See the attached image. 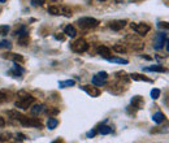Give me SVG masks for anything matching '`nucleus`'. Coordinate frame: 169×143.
Instances as JSON below:
<instances>
[{
	"instance_id": "nucleus-37",
	"label": "nucleus",
	"mask_w": 169,
	"mask_h": 143,
	"mask_svg": "<svg viewBox=\"0 0 169 143\" xmlns=\"http://www.w3.org/2000/svg\"><path fill=\"white\" fill-rule=\"evenodd\" d=\"M55 38H56L57 40H64V39H65L64 35H55Z\"/></svg>"
},
{
	"instance_id": "nucleus-3",
	"label": "nucleus",
	"mask_w": 169,
	"mask_h": 143,
	"mask_svg": "<svg viewBox=\"0 0 169 143\" xmlns=\"http://www.w3.org/2000/svg\"><path fill=\"white\" fill-rule=\"evenodd\" d=\"M107 81H108V73L107 72H99L98 74H95L92 77V85L96 86V87H100V86H106L107 85Z\"/></svg>"
},
{
	"instance_id": "nucleus-20",
	"label": "nucleus",
	"mask_w": 169,
	"mask_h": 143,
	"mask_svg": "<svg viewBox=\"0 0 169 143\" xmlns=\"http://www.w3.org/2000/svg\"><path fill=\"white\" fill-rule=\"evenodd\" d=\"M29 42H30V38H29V34L26 35H20L18 37V44L20 46H27L29 44Z\"/></svg>"
},
{
	"instance_id": "nucleus-29",
	"label": "nucleus",
	"mask_w": 169,
	"mask_h": 143,
	"mask_svg": "<svg viewBox=\"0 0 169 143\" xmlns=\"http://www.w3.org/2000/svg\"><path fill=\"white\" fill-rule=\"evenodd\" d=\"M0 48H5V49H11L12 48V44L9 40H2L0 42Z\"/></svg>"
},
{
	"instance_id": "nucleus-40",
	"label": "nucleus",
	"mask_w": 169,
	"mask_h": 143,
	"mask_svg": "<svg viewBox=\"0 0 169 143\" xmlns=\"http://www.w3.org/2000/svg\"><path fill=\"white\" fill-rule=\"evenodd\" d=\"M116 2H117V3H122V2H124V0H116Z\"/></svg>"
},
{
	"instance_id": "nucleus-7",
	"label": "nucleus",
	"mask_w": 169,
	"mask_h": 143,
	"mask_svg": "<svg viewBox=\"0 0 169 143\" xmlns=\"http://www.w3.org/2000/svg\"><path fill=\"white\" fill-rule=\"evenodd\" d=\"M168 42V34L165 33H160L157 34V37L155 39V43H153V48L155 49H161L164 47V44Z\"/></svg>"
},
{
	"instance_id": "nucleus-2",
	"label": "nucleus",
	"mask_w": 169,
	"mask_h": 143,
	"mask_svg": "<svg viewBox=\"0 0 169 143\" xmlns=\"http://www.w3.org/2000/svg\"><path fill=\"white\" fill-rule=\"evenodd\" d=\"M77 24H78L79 27H82V29H94V27H96L100 22L94 17H81L77 21Z\"/></svg>"
},
{
	"instance_id": "nucleus-38",
	"label": "nucleus",
	"mask_w": 169,
	"mask_h": 143,
	"mask_svg": "<svg viewBox=\"0 0 169 143\" xmlns=\"http://www.w3.org/2000/svg\"><path fill=\"white\" fill-rule=\"evenodd\" d=\"M159 26H160V27H165V29H168V22H160Z\"/></svg>"
},
{
	"instance_id": "nucleus-11",
	"label": "nucleus",
	"mask_w": 169,
	"mask_h": 143,
	"mask_svg": "<svg viewBox=\"0 0 169 143\" xmlns=\"http://www.w3.org/2000/svg\"><path fill=\"white\" fill-rule=\"evenodd\" d=\"M130 103H131V105H133V107H135L137 109H142L143 105H144V100H143L142 96L135 95V96H133V99H131Z\"/></svg>"
},
{
	"instance_id": "nucleus-6",
	"label": "nucleus",
	"mask_w": 169,
	"mask_h": 143,
	"mask_svg": "<svg viewBox=\"0 0 169 143\" xmlns=\"http://www.w3.org/2000/svg\"><path fill=\"white\" fill-rule=\"evenodd\" d=\"M130 27H131V30H134L138 35H141V37H144V35L151 30L150 25L143 24V22H141V24H130Z\"/></svg>"
},
{
	"instance_id": "nucleus-25",
	"label": "nucleus",
	"mask_w": 169,
	"mask_h": 143,
	"mask_svg": "<svg viewBox=\"0 0 169 143\" xmlns=\"http://www.w3.org/2000/svg\"><path fill=\"white\" fill-rule=\"evenodd\" d=\"M9 92L7 90H0V103H4L7 100H9Z\"/></svg>"
},
{
	"instance_id": "nucleus-24",
	"label": "nucleus",
	"mask_w": 169,
	"mask_h": 143,
	"mask_svg": "<svg viewBox=\"0 0 169 143\" xmlns=\"http://www.w3.org/2000/svg\"><path fill=\"white\" fill-rule=\"evenodd\" d=\"M99 133L101 135H107V134H111L112 133V127L111 126H107V125H101L99 127Z\"/></svg>"
},
{
	"instance_id": "nucleus-31",
	"label": "nucleus",
	"mask_w": 169,
	"mask_h": 143,
	"mask_svg": "<svg viewBox=\"0 0 169 143\" xmlns=\"http://www.w3.org/2000/svg\"><path fill=\"white\" fill-rule=\"evenodd\" d=\"M159 96H160V90L159 89H152L151 90V98L152 99H159Z\"/></svg>"
},
{
	"instance_id": "nucleus-19",
	"label": "nucleus",
	"mask_w": 169,
	"mask_h": 143,
	"mask_svg": "<svg viewBox=\"0 0 169 143\" xmlns=\"http://www.w3.org/2000/svg\"><path fill=\"white\" fill-rule=\"evenodd\" d=\"M143 70L146 72H160V73H163V72H165V68L159 65V64H156V65H152V67H148V68H144Z\"/></svg>"
},
{
	"instance_id": "nucleus-18",
	"label": "nucleus",
	"mask_w": 169,
	"mask_h": 143,
	"mask_svg": "<svg viewBox=\"0 0 169 143\" xmlns=\"http://www.w3.org/2000/svg\"><path fill=\"white\" fill-rule=\"evenodd\" d=\"M152 120H153V122L161 124V122H163V121L165 120V114H164L163 112H156V113L152 116Z\"/></svg>"
},
{
	"instance_id": "nucleus-15",
	"label": "nucleus",
	"mask_w": 169,
	"mask_h": 143,
	"mask_svg": "<svg viewBox=\"0 0 169 143\" xmlns=\"http://www.w3.org/2000/svg\"><path fill=\"white\" fill-rule=\"evenodd\" d=\"M64 34H67L68 37H70V38H74L77 35V30H76L74 26L68 25V26H65V29H64Z\"/></svg>"
},
{
	"instance_id": "nucleus-26",
	"label": "nucleus",
	"mask_w": 169,
	"mask_h": 143,
	"mask_svg": "<svg viewBox=\"0 0 169 143\" xmlns=\"http://www.w3.org/2000/svg\"><path fill=\"white\" fill-rule=\"evenodd\" d=\"M74 80H67V81H60L59 82V86H60L61 89L64 87H70V86H74Z\"/></svg>"
},
{
	"instance_id": "nucleus-39",
	"label": "nucleus",
	"mask_w": 169,
	"mask_h": 143,
	"mask_svg": "<svg viewBox=\"0 0 169 143\" xmlns=\"http://www.w3.org/2000/svg\"><path fill=\"white\" fill-rule=\"evenodd\" d=\"M142 57H144L146 60H151V57H150V56H144V55H142Z\"/></svg>"
},
{
	"instance_id": "nucleus-1",
	"label": "nucleus",
	"mask_w": 169,
	"mask_h": 143,
	"mask_svg": "<svg viewBox=\"0 0 169 143\" xmlns=\"http://www.w3.org/2000/svg\"><path fill=\"white\" fill-rule=\"evenodd\" d=\"M20 98L16 102V107L17 108H21V109H27L29 107H31V104L35 102V98L29 95V94H25V92H20Z\"/></svg>"
},
{
	"instance_id": "nucleus-23",
	"label": "nucleus",
	"mask_w": 169,
	"mask_h": 143,
	"mask_svg": "<svg viewBox=\"0 0 169 143\" xmlns=\"http://www.w3.org/2000/svg\"><path fill=\"white\" fill-rule=\"evenodd\" d=\"M107 60L108 61H111V62H117V64H128L129 61L126 59H121V57H107Z\"/></svg>"
},
{
	"instance_id": "nucleus-43",
	"label": "nucleus",
	"mask_w": 169,
	"mask_h": 143,
	"mask_svg": "<svg viewBox=\"0 0 169 143\" xmlns=\"http://www.w3.org/2000/svg\"><path fill=\"white\" fill-rule=\"evenodd\" d=\"M54 2H59V0H54Z\"/></svg>"
},
{
	"instance_id": "nucleus-10",
	"label": "nucleus",
	"mask_w": 169,
	"mask_h": 143,
	"mask_svg": "<svg viewBox=\"0 0 169 143\" xmlns=\"http://www.w3.org/2000/svg\"><path fill=\"white\" fill-rule=\"evenodd\" d=\"M3 57H4V59L12 60V61H14V62H24V57L21 56V55H17V53L7 52V53H3Z\"/></svg>"
},
{
	"instance_id": "nucleus-9",
	"label": "nucleus",
	"mask_w": 169,
	"mask_h": 143,
	"mask_svg": "<svg viewBox=\"0 0 169 143\" xmlns=\"http://www.w3.org/2000/svg\"><path fill=\"white\" fill-rule=\"evenodd\" d=\"M125 26H126V21H125V20H116V21H112L111 25H109V27H111L112 30H115V31L122 30Z\"/></svg>"
},
{
	"instance_id": "nucleus-30",
	"label": "nucleus",
	"mask_w": 169,
	"mask_h": 143,
	"mask_svg": "<svg viewBox=\"0 0 169 143\" xmlns=\"http://www.w3.org/2000/svg\"><path fill=\"white\" fill-rule=\"evenodd\" d=\"M26 34H29V31H27V29H26V26H21L18 30H16V35H26Z\"/></svg>"
},
{
	"instance_id": "nucleus-41",
	"label": "nucleus",
	"mask_w": 169,
	"mask_h": 143,
	"mask_svg": "<svg viewBox=\"0 0 169 143\" xmlns=\"http://www.w3.org/2000/svg\"><path fill=\"white\" fill-rule=\"evenodd\" d=\"M0 3H5V0H0Z\"/></svg>"
},
{
	"instance_id": "nucleus-17",
	"label": "nucleus",
	"mask_w": 169,
	"mask_h": 143,
	"mask_svg": "<svg viewBox=\"0 0 169 143\" xmlns=\"http://www.w3.org/2000/svg\"><path fill=\"white\" fill-rule=\"evenodd\" d=\"M7 113H8V117H9V118H12V120L21 121V118L24 117V114H22V113H20L18 111H8Z\"/></svg>"
},
{
	"instance_id": "nucleus-28",
	"label": "nucleus",
	"mask_w": 169,
	"mask_h": 143,
	"mask_svg": "<svg viewBox=\"0 0 169 143\" xmlns=\"http://www.w3.org/2000/svg\"><path fill=\"white\" fill-rule=\"evenodd\" d=\"M48 13L54 14V16H60V9H59L57 7H55V5H51L48 8Z\"/></svg>"
},
{
	"instance_id": "nucleus-35",
	"label": "nucleus",
	"mask_w": 169,
	"mask_h": 143,
	"mask_svg": "<svg viewBox=\"0 0 169 143\" xmlns=\"http://www.w3.org/2000/svg\"><path fill=\"white\" fill-rule=\"evenodd\" d=\"M16 139H17V141H25V139H26V137H25L24 134H21V133H20V134H17V135H16Z\"/></svg>"
},
{
	"instance_id": "nucleus-22",
	"label": "nucleus",
	"mask_w": 169,
	"mask_h": 143,
	"mask_svg": "<svg viewBox=\"0 0 169 143\" xmlns=\"http://www.w3.org/2000/svg\"><path fill=\"white\" fill-rule=\"evenodd\" d=\"M60 14H63V16L69 18V17L73 16V12H72V9L69 8V7H61V8H60Z\"/></svg>"
},
{
	"instance_id": "nucleus-42",
	"label": "nucleus",
	"mask_w": 169,
	"mask_h": 143,
	"mask_svg": "<svg viewBox=\"0 0 169 143\" xmlns=\"http://www.w3.org/2000/svg\"><path fill=\"white\" fill-rule=\"evenodd\" d=\"M99 2H106V0H99Z\"/></svg>"
},
{
	"instance_id": "nucleus-12",
	"label": "nucleus",
	"mask_w": 169,
	"mask_h": 143,
	"mask_svg": "<svg viewBox=\"0 0 169 143\" xmlns=\"http://www.w3.org/2000/svg\"><path fill=\"white\" fill-rule=\"evenodd\" d=\"M24 68H21V65H18V62H14L13 68L9 70V74H12L13 77H18L21 74H24Z\"/></svg>"
},
{
	"instance_id": "nucleus-16",
	"label": "nucleus",
	"mask_w": 169,
	"mask_h": 143,
	"mask_svg": "<svg viewBox=\"0 0 169 143\" xmlns=\"http://www.w3.org/2000/svg\"><path fill=\"white\" fill-rule=\"evenodd\" d=\"M98 53L107 59V57H109V55H111V48H108L106 46H100V47H98Z\"/></svg>"
},
{
	"instance_id": "nucleus-4",
	"label": "nucleus",
	"mask_w": 169,
	"mask_h": 143,
	"mask_svg": "<svg viewBox=\"0 0 169 143\" xmlns=\"http://www.w3.org/2000/svg\"><path fill=\"white\" fill-rule=\"evenodd\" d=\"M20 124H22L24 126H29V127H36V129L43 127V124L36 117H26V116H24L22 118H21Z\"/></svg>"
},
{
	"instance_id": "nucleus-33",
	"label": "nucleus",
	"mask_w": 169,
	"mask_h": 143,
	"mask_svg": "<svg viewBox=\"0 0 169 143\" xmlns=\"http://www.w3.org/2000/svg\"><path fill=\"white\" fill-rule=\"evenodd\" d=\"M8 31H9V27L8 26H0V35L8 34Z\"/></svg>"
},
{
	"instance_id": "nucleus-13",
	"label": "nucleus",
	"mask_w": 169,
	"mask_h": 143,
	"mask_svg": "<svg viewBox=\"0 0 169 143\" xmlns=\"http://www.w3.org/2000/svg\"><path fill=\"white\" fill-rule=\"evenodd\" d=\"M130 78L134 81H144V82H148V83H152L153 81L150 80V78H147L146 76H142V74H138V73H131L130 74Z\"/></svg>"
},
{
	"instance_id": "nucleus-27",
	"label": "nucleus",
	"mask_w": 169,
	"mask_h": 143,
	"mask_svg": "<svg viewBox=\"0 0 169 143\" xmlns=\"http://www.w3.org/2000/svg\"><path fill=\"white\" fill-rule=\"evenodd\" d=\"M112 49H113V51H116V52H119V53H125V52H126V48H125V46H122V44H115L112 47Z\"/></svg>"
},
{
	"instance_id": "nucleus-36",
	"label": "nucleus",
	"mask_w": 169,
	"mask_h": 143,
	"mask_svg": "<svg viewBox=\"0 0 169 143\" xmlns=\"http://www.w3.org/2000/svg\"><path fill=\"white\" fill-rule=\"evenodd\" d=\"M4 125H5V121H4V118L2 116H0V129L4 127Z\"/></svg>"
},
{
	"instance_id": "nucleus-34",
	"label": "nucleus",
	"mask_w": 169,
	"mask_h": 143,
	"mask_svg": "<svg viewBox=\"0 0 169 143\" xmlns=\"http://www.w3.org/2000/svg\"><path fill=\"white\" fill-rule=\"evenodd\" d=\"M95 135H96V130H90V131L86 133V137L87 138H94Z\"/></svg>"
},
{
	"instance_id": "nucleus-8",
	"label": "nucleus",
	"mask_w": 169,
	"mask_h": 143,
	"mask_svg": "<svg viewBox=\"0 0 169 143\" xmlns=\"http://www.w3.org/2000/svg\"><path fill=\"white\" fill-rule=\"evenodd\" d=\"M79 89L83 90L85 92H87V94H89L90 96H92V98H96V96H99V94H100V91H99V89L96 87V86L83 85V86H79Z\"/></svg>"
},
{
	"instance_id": "nucleus-32",
	"label": "nucleus",
	"mask_w": 169,
	"mask_h": 143,
	"mask_svg": "<svg viewBox=\"0 0 169 143\" xmlns=\"http://www.w3.org/2000/svg\"><path fill=\"white\" fill-rule=\"evenodd\" d=\"M46 0H31V5L33 7H42L45 4Z\"/></svg>"
},
{
	"instance_id": "nucleus-21",
	"label": "nucleus",
	"mask_w": 169,
	"mask_h": 143,
	"mask_svg": "<svg viewBox=\"0 0 169 143\" xmlns=\"http://www.w3.org/2000/svg\"><path fill=\"white\" fill-rule=\"evenodd\" d=\"M59 125V121L57 118H54V117H49L48 121H47V127L49 129V130H54V129Z\"/></svg>"
},
{
	"instance_id": "nucleus-5",
	"label": "nucleus",
	"mask_w": 169,
	"mask_h": 143,
	"mask_svg": "<svg viewBox=\"0 0 169 143\" xmlns=\"http://www.w3.org/2000/svg\"><path fill=\"white\" fill-rule=\"evenodd\" d=\"M72 49L77 53H83L89 49V43H87L85 39H77L74 43H72Z\"/></svg>"
},
{
	"instance_id": "nucleus-14",
	"label": "nucleus",
	"mask_w": 169,
	"mask_h": 143,
	"mask_svg": "<svg viewBox=\"0 0 169 143\" xmlns=\"http://www.w3.org/2000/svg\"><path fill=\"white\" fill-rule=\"evenodd\" d=\"M46 107L43 105V104H36L34 107H31L30 108V113L33 114V116H38V114H40L43 111H45Z\"/></svg>"
}]
</instances>
